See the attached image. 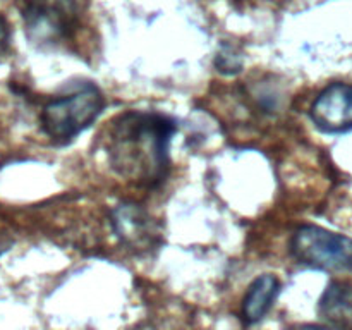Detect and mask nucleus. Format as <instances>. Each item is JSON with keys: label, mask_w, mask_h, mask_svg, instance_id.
<instances>
[{"label": "nucleus", "mask_w": 352, "mask_h": 330, "mask_svg": "<svg viewBox=\"0 0 352 330\" xmlns=\"http://www.w3.org/2000/svg\"><path fill=\"white\" fill-rule=\"evenodd\" d=\"M309 113L315 126L325 133L352 129V85H330L316 96Z\"/></svg>", "instance_id": "39448f33"}, {"label": "nucleus", "mask_w": 352, "mask_h": 330, "mask_svg": "<svg viewBox=\"0 0 352 330\" xmlns=\"http://www.w3.org/2000/svg\"><path fill=\"white\" fill-rule=\"evenodd\" d=\"M9 41H10V31L9 24L3 19V16H0V60H3L9 52Z\"/></svg>", "instance_id": "1a4fd4ad"}, {"label": "nucleus", "mask_w": 352, "mask_h": 330, "mask_svg": "<svg viewBox=\"0 0 352 330\" xmlns=\"http://www.w3.org/2000/svg\"><path fill=\"white\" fill-rule=\"evenodd\" d=\"M291 253L299 263L327 272L352 270V239L318 226H301L291 237Z\"/></svg>", "instance_id": "20e7f679"}, {"label": "nucleus", "mask_w": 352, "mask_h": 330, "mask_svg": "<svg viewBox=\"0 0 352 330\" xmlns=\"http://www.w3.org/2000/svg\"><path fill=\"white\" fill-rule=\"evenodd\" d=\"M177 131L174 120L157 112L131 110L107 127L109 164L126 181L153 188L167 175L168 143Z\"/></svg>", "instance_id": "f257e3e1"}, {"label": "nucleus", "mask_w": 352, "mask_h": 330, "mask_svg": "<svg viewBox=\"0 0 352 330\" xmlns=\"http://www.w3.org/2000/svg\"><path fill=\"white\" fill-rule=\"evenodd\" d=\"M112 226L120 241L134 250H146L158 239L151 217L134 203H122L113 208Z\"/></svg>", "instance_id": "423d86ee"}, {"label": "nucleus", "mask_w": 352, "mask_h": 330, "mask_svg": "<svg viewBox=\"0 0 352 330\" xmlns=\"http://www.w3.org/2000/svg\"><path fill=\"white\" fill-rule=\"evenodd\" d=\"M318 311L332 325L352 327V284L332 282L320 299Z\"/></svg>", "instance_id": "6e6552de"}, {"label": "nucleus", "mask_w": 352, "mask_h": 330, "mask_svg": "<svg viewBox=\"0 0 352 330\" xmlns=\"http://www.w3.org/2000/svg\"><path fill=\"white\" fill-rule=\"evenodd\" d=\"M24 33L36 47L71 40L81 23V0H17Z\"/></svg>", "instance_id": "7ed1b4c3"}, {"label": "nucleus", "mask_w": 352, "mask_h": 330, "mask_svg": "<svg viewBox=\"0 0 352 330\" xmlns=\"http://www.w3.org/2000/svg\"><path fill=\"white\" fill-rule=\"evenodd\" d=\"M9 246H10L9 241H6L3 237H0V256H2L7 250H9Z\"/></svg>", "instance_id": "9d476101"}, {"label": "nucleus", "mask_w": 352, "mask_h": 330, "mask_svg": "<svg viewBox=\"0 0 352 330\" xmlns=\"http://www.w3.org/2000/svg\"><path fill=\"white\" fill-rule=\"evenodd\" d=\"M280 292V282L275 275L265 274L254 278L248 287L243 301V318L246 323H256L270 311Z\"/></svg>", "instance_id": "0eeeda50"}, {"label": "nucleus", "mask_w": 352, "mask_h": 330, "mask_svg": "<svg viewBox=\"0 0 352 330\" xmlns=\"http://www.w3.org/2000/svg\"><path fill=\"white\" fill-rule=\"evenodd\" d=\"M105 107V98L95 85L79 86L65 96L50 100L40 113L43 133L55 143H69L91 126Z\"/></svg>", "instance_id": "f03ea898"}]
</instances>
